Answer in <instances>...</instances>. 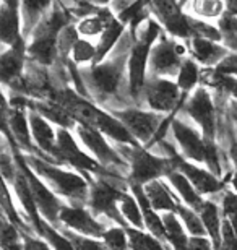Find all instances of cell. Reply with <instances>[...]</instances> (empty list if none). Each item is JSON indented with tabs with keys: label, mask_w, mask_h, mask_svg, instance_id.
Masks as SVG:
<instances>
[{
	"label": "cell",
	"mask_w": 237,
	"mask_h": 250,
	"mask_svg": "<svg viewBox=\"0 0 237 250\" xmlns=\"http://www.w3.org/2000/svg\"><path fill=\"white\" fill-rule=\"evenodd\" d=\"M54 101L60 103L67 111L72 114V117L77 124L86 125L99 130L106 137L112 138L115 143L120 145H132V146H140V143L132 137V133L124 127V124L114 117L110 112L103 111L96 104H93L88 98L82 96L70 86H59L55 88L54 96L50 98Z\"/></svg>",
	"instance_id": "obj_1"
},
{
	"label": "cell",
	"mask_w": 237,
	"mask_h": 250,
	"mask_svg": "<svg viewBox=\"0 0 237 250\" xmlns=\"http://www.w3.org/2000/svg\"><path fill=\"white\" fill-rule=\"evenodd\" d=\"M120 46H122V39L119 42V47H115L103 62L80 67V75L88 96L93 94L98 98H112L119 91L124 75H127V61L132 44L129 47Z\"/></svg>",
	"instance_id": "obj_2"
},
{
	"label": "cell",
	"mask_w": 237,
	"mask_h": 250,
	"mask_svg": "<svg viewBox=\"0 0 237 250\" xmlns=\"http://www.w3.org/2000/svg\"><path fill=\"white\" fill-rule=\"evenodd\" d=\"M189 57L187 44L180 39L169 36L168 33H163L161 38L151 47L148 59V73L156 77L172 78L177 75L184 59Z\"/></svg>",
	"instance_id": "obj_3"
},
{
	"label": "cell",
	"mask_w": 237,
	"mask_h": 250,
	"mask_svg": "<svg viewBox=\"0 0 237 250\" xmlns=\"http://www.w3.org/2000/svg\"><path fill=\"white\" fill-rule=\"evenodd\" d=\"M189 96L180 93L177 83L172 78L156 77L150 75L146 77L143 98L150 111L159 114H177L187 101Z\"/></svg>",
	"instance_id": "obj_4"
},
{
	"label": "cell",
	"mask_w": 237,
	"mask_h": 250,
	"mask_svg": "<svg viewBox=\"0 0 237 250\" xmlns=\"http://www.w3.org/2000/svg\"><path fill=\"white\" fill-rule=\"evenodd\" d=\"M180 111L187 114L198 125L205 140L218 138V109H216V101L211 96L210 88H206L205 84L196 86Z\"/></svg>",
	"instance_id": "obj_5"
},
{
	"label": "cell",
	"mask_w": 237,
	"mask_h": 250,
	"mask_svg": "<svg viewBox=\"0 0 237 250\" xmlns=\"http://www.w3.org/2000/svg\"><path fill=\"white\" fill-rule=\"evenodd\" d=\"M24 158H26L29 166L33 167V171L46 179L47 182H50V186L57 190L59 193H62L72 200H78V202L86 198L88 184L83 177H80L73 172L64 171L62 167L43 161L41 158H36L33 154H29V156L24 154Z\"/></svg>",
	"instance_id": "obj_6"
},
{
	"label": "cell",
	"mask_w": 237,
	"mask_h": 250,
	"mask_svg": "<svg viewBox=\"0 0 237 250\" xmlns=\"http://www.w3.org/2000/svg\"><path fill=\"white\" fill-rule=\"evenodd\" d=\"M127 149V159L130 163V179L132 184L145 186L151 181H156L161 176H168L174 166L169 158L156 156L148 149L132 145H122Z\"/></svg>",
	"instance_id": "obj_7"
},
{
	"label": "cell",
	"mask_w": 237,
	"mask_h": 250,
	"mask_svg": "<svg viewBox=\"0 0 237 250\" xmlns=\"http://www.w3.org/2000/svg\"><path fill=\"white\" fill-rule=\"evenodd\" d=\"M110 114L124 124V127L132 133V137L140 145L146 143L148 146L153 145V140L158 133L161 124L168 116V114L143 111V109L138 107L117 109V111H110Z\"/></svg>",
	"instance_id": "obj_8"
},
{
	"label": "cell",
	"mask_w": 237,
	"mask_h": 250,
	"mask_svg": "<svg viewBox=\"0 0 237 250\" xmlns=\"http://www.w3.org/2000/svg\"><path fill=\"white\" fill-rule=\"evenodd\" d=\"M159 145H163L164 148L169 149L168 158L171 159V163H172L174 169H177V171H180L189 179L190 184L195 187V190L201 195V197H203V195L219 193L224 190L226 182L221 181L219 177H216L213 172L208 171V169H203V167L196 166V164H194L192 161H189V159H185L172 145L166 143L164 140H161Z\"/></svg>",
	"instance_id": "obj_9"
},
{
	"label": "cell",
	"mask_w": 237,
	"mask_h": 250,
	"mask_svg": "<svg viewBox=\"0 0 237 250\" xmlns=\"http://www.w3.org/2000/svg\"><path fill=\"white\" fill-rule=\"evenodd\" d=\"M154 42L143 38H133L127 61V88L129 96L138 103L143 98V88L148 77V59Z\"/></svg>",
	"instance_id": "obj_10"
},
{
	"label": "cell",
	"mask_w": 237,
	"mask_h": 250,
	"mask_svg": "<svg viewBox=\"0 0 237 250\" xmlns=\"http://www.w3.org/2000/svg\"><path fill=\"white\" fill-rule=\"evenodd\" d=\"M13 158H15V163H17L18 169L24 174V177H26L38 209L43 213V216L46 218L47 221L55 223L59 219L60 208H62L59 203V200L55 198V195L50 192L46 186H44L43 181H39L38 174L33 171V167L28 164L24 154L20 153V149H13Z\"/></svg>",
	"instance_id": "obj_11"
},
{
	"label": "cell",
	"mask_w": 237,
	"mask_h": 250,
	"mask_svg": "<svg viewBox=\"0 0 237 250\" xmlns=\"http://www.w3.org/2000/svg\"><path fill=\"white\" fill-rule=\"evenodd\" d=\"M55 159L60 163H67L85 172H104L103 166L78 146L68 128H57V154H55Z\"/></svg>",
	"instance_id": "obj_12"
},
{
	"label": "cell",
	"mask_w": 237,
	"mask_h": 250,
	"mask_svg": "<svg viewBox=\"0 0 237 250\" xmlns=\"http://www.w3.org/2000/svg\"><path fill=\"white\" fill-rule=\"evenodd\" d=\"M171 130H172L180 154L192 163L205 164V138L200 130L179 117L172 119Z\"/></svg>",
	"instance_id": "obj_13"
},
{
	"label": "cell",
	"mask_w": 237,
	"mask_h": 250,
	"mask_svg": "<svg viewBox=\"0 0 237 250\" xmlns=\"http://www.w3.org/2000/svg\"><path fill=\"white\" fill-rule=\"evenodd\" d=\"M24 42L20 0H0V46L13 47Z\"/></svg>",
	"instance_id": "obj_14"
},
{
	"label": "cell",
	"mask_w": 237,
	"mask_h": 250,
	"mask_svg": "<svg viewBox=\"0 0 237 250\" xmlns=\"http://www.w3.org/2000/svg\"><path fill=\"white\" fill-rule=\"evenodd\" d=\"M122 193L124 192L117 186H114L112 182L101 177L98 182L93 184L91 190H89V205L98 213H104L106 216L115 219L120 226L127 228V223H125L124 216H120V211L115 207V203L120 200Z\"/></svg>",
	"instance_id": "obj_15"
},
{
	"label": "cell",
	"mask_w": 237,
	"mask_h": 250,
	"mask_svg": "<svg viewBox=\"0 0 237 250\" xmlns=\"http://www.w3.org/2000/svg\"><path fill=\"white\" fill-rule=\"evenodd\" d=\"M77 130L80 140L83 142V145L86 146L89 151H91L93 158L98 163H103L104 166H122L124 159L120 156L119 151L110 146L108 143V140L104 138V135L99 132V130L86 127V125L77 124Z\"/></svg>",
	"instance_id": "obj_16"
},
{
	"label": "cell",
	"mask_w": 237,
	"mask_h": 250,
	"mask_svg": "<svg viewBox=\"0 0 237 250\" xmlns=\"http://www.w3.org/2000/svg\"><path fill=\"white\" fill-rule=\"evenodd\" d=\"M26 46L28 42L5 47L0 51V84L2 86L12 88L23 77L28 62Z\"/></svg>",
	"instance_id": "obj_17"
},
{
	"label": "cell",
	"mask_w": 237,
	"mask_h": 250,
	"mask_svg": "<svg viewBox=\"0 0 237 250\" xmlns=\"http://www.w3.org/2000/svg\"><path fill=\"white\" fill-rule=\"evenodd\" d=\"M184 42L187 44L189 57L194 59L203 68H215L229 54L228 47H224L221 42L206 38L194 36Z\"/></svg>",
	"instance_id": "obj_18"
},
{
	"label": "cell",
	"mask_w": 237,
	"mask_h": 250,
	"mask_svg": "<svg viewBox=\"0 0 237 250\" xmlns=\"http://www.w3.org/2000/svg\"><path fill=\"white\" fill-rule=\"evenodd\" d=\"M59 219L65 226H68L77 234H82V236L103 237L106 231L103 224L96 221L91 214L80 207H62L59 213Z\"/></svg>",
	"instance_id": "obj_19"
},
{
	"label": "cell",
	"mask_w": 237,
	"mask_h": 250,
	"mask_svg": "<svg viewBox=\"0 0 237 250\" xmlns=\"http://www.w3.org/2000/svg\"><path fill=\"white\" fill-rule=\"evenodd\" d=\"M28 121L36 148L55 159V154H57V130H54L52 124L47 119H44L41 114L34 111H28Z\"/></svg>",
	"instance_id": "obj_20"
},
{
	"label": "cell",
	"mask_w": 237,
	"mask_h": 250,
	"mask_svg": "<svg viewBox=\"0 0 237 250\" xmlns=\"http://www.w3.org/2000/svg\"><path fill=\"white\" fill-rule=\"evenodd\" d=\"M28 111H34L41 114L44 119H47L50 124L59 125V128H75L77 121L72 117L67 109L62 104L54 99H29Z\"/></svg>",
	"instance_id": "obj_21"
},
{
	"label": "cell",
	"mask_w": 237,
	"mask_h": 250,
	"mask_svg": "<svg viewBox=\"0 0 237 250\" xmlns=\"http://www.w3.org/2000/svg\"><path fill=\"white\" fill-rule=\"evenodd\" d=\"M8 125H10V133L13 137V142L18 148H23L26 151H36L38 148L33 142L31 128H29L28 109L10 107Z\"/></svg>",
	"instance_id": "obj_22"
},
{
	"label": "cell",
	"mask_w": 237,
	"mask_h": 250,
	"mask_svg": "<svg viewBox=\"0 0 237 250\" xmlns=\"http://www.w3.org/2000/svg\"><path fill=\"white\" fill-rule=\"evenodd\" d=\"M125 33H127V26H125L122 21H119L117 17H114L110 20L109 24L104 29V33L98 38V42H96V49H98V51H96L94 63L103 62L104 59L114 51L115 46H119L120 39L125 36Z\"/></svg>",
	"instance_id": "obj_23"
},
{
	"label": "cell",
	"mask_w": 237,
	"mask_h": 250,
	"mask_svg": "<svg viewBox=\"0 0 237 250\" xmlns=\"http://www.w3.org/2000/svg\"><path fill=\"white\" fill-rule=\"evenodd\" d=\"M114 17L115 15L112 13V10H110L109 7H103V8H99L98 12L80 18L78 21L75 23L77 24V31H78L80 36L86 38V39L99 38Z\"/></svg>",
	"instance_id": "obj_24"
},
{
	"label": "cell",
	"mask_w": 237,
	"mask_h": 250,
	"mask_svg": "<svg viewBox=\"0 0 237 250\" xmlns=\"http://www.w3.org/2000/svg\"><path fill=\"white\" fill-rule=\"evenodd\" d=\"M55 0H20L22 8V21H23V36L29 38L33 29L38 26L41 18L46 15Z\"/></svg>",
	"instance_id": "obj_25"
},
{
	"label": "cell",
	"mask_w": 237,
	"mask_h": 250,
	"mask_svg": "<svg viewBox=\"0 0 237 250\" xmlns=\"http://www.w3.org/2000/svg\"><path fill=\"white\" fill-rule=\"evenodd\" d=\"M145 193L148 197V202L156 211L164 213H175V207H177V198L169 192V187L161 181H151L143 186Z\"/></svg>",
	"instance_id": "obj_26"
},
{
	"label": "cell",
	"mask_w": 237,
	"mask_h": 250,
	"mask_svg": "<svg viewBox=\"0 0 237 250\" xmlns=\"http://www.w3.org/2000/svg\"><path fill=\"white\" fill-rule=\"evenodd\" d=\"M198 214L206 229V236L213 244V249L218 250L223 246V242H221V224H223V219H221L219 207L216 203L210 202V200H205Z\"/></svg>",
	"instance_id": "obj_27"
},
{
	"label": "cell",
	"mask_w": 237,
	"mask_h": 250,
	"mask_svg": "<svg viewBox=\"0 0 237 250\" xmlns=\"http://www.w3.org/2000/svg\"><path fill=\"white\" fill-rule=\"evenodd\" d=\"M166 177L169 179L171 186L177 190V193L180 195V198L184 200V203L187 205L189 208L195 209V211L198 213L200 208L203 207L205 200L198 192H196L195 187L192 186L189 179L185 177L180 171H177V169H172V171H171Z\"/></svg>",
	"instance_id": "obj_28"
},
{
	"label": "cell",
	"mask_w": 237,
	"mask_h": 250,
	"mask_svg": "<svg viewBox=\"0 0 237 250\" xmlns=\"http://www.w3.org/2000/svg\"><path fill=\"white\" fill-rule=\"evenodd\" d=\"M201 68L192 57H185L180 65L177 75H175V83L184 96H190L192 91L201 84Z\"/></svg>",
	"instance_id": "obj_29"
},
{
	"label": "cell",
	"mask_w": 237,
	"mask_h": 250,
	"mask_svg": "<svg viewBox=\"0 0 237 250\" xmlns=\"http://www.w3.org/2000/svg\"><path fill=\"white\" fill-rule=\"evenodd\" d=\"M185 7L189 8V15L203 21H218L226 13L224 0H189Z\"/></svg>",
	"instance_id": "obj_30"
},
{
	"label": "cell",
	"mask_w": 237,
	"mask_h": 250,
	"mask_svg": "<svg viewBox=\"0 0 237 250\" xmlns=\"http://www.w3.org/2000/svg\"><path fill=\"white\" fill-rule=\"evenodd\" d=\"M164 239L168 241L174 250H187L189 249V236L185 234V229L180 223V219L175 216V213H164Z\"/></svg>",
	"instance_id": "obj_31"
},
{
	"label": "cell",
	"mask_w": 237,
	"mask_h": 250,
	"mask_svg": "<svg viewBox=\"0 0 237 250\" xmlns=\"http://www.w3.org/2000/svg\"><path fill=\"white\" fill-rule=\"evenodd\" d=\"M17 169H18V166H17ZM13 187H15V190H17V195H18L20 202H22V205H23V208L26 209V213L29 214V219L33 221L34 228H36V231H38L43 218L39 216V213H38L36 202H34V198L31 195V188H29V184L26 181V177H24V174L20 171V169L17 171V177H15V181H13Z\"/></svg>",
	"instance_id": "obj_32"
},
{
	"label": "cell",
	"mask_w": 237,
	"mask_h": 250,
	"mask_svg": "<svg viewBox=\"0 0 237 250\" xmlns=\"http://www.w3.org/2000/svg\"><path fill=\"white\" fill-rule=\"evenodd\" d=\"M96 51H98V49H96V44L91 41V39L80 36L77 41L73 42L68 61L77 65V67L93 65L96 61Z\"/></svg>",
	"instance_id": "obj_33"
},
{
	"label": "cell",
	"mask_w": 237,
	"mask_h": 250,
	"mask_svg": "<svg viewBox=\"0 0 237 250\" xmlns=\"http://www.w3.org/2000/svg\"><path fill=\"white\" fill-rule=\"evenodd\" d=\"M221 33V44L228 47L229 52H237V15L226 12L218 21H216Z\"/></svg>",
	"instance_id": "obj_34"
},
{
	"label": "cell",
	"mask_w": 237,
	"mask_h": 250,
	"mask_svg": "<svg viewBox=\"0 0 237 250\" xmlns=\"http://www.w3.org/2000/svg\"><path fill=\"white\" fill-rule=\"evenodd\" d=\"M175 214L180 216V221L184 223L185 229L189 231L190 236L195 237H206V229L201 223L200 214L195 209L189 208L187 205H182L177 200V207H175Z\"/></svg>",
	"instance_id": "obj_35"
},
{
	"label": "cell",
	"mask_w": 237,
	"mask_h": 250,
	"mask_svg": "<svg viewBox=\"0 0 237 250\" xmlns=\"http://www.w3.org/2000/svg\"><path fill=\"white\" fill-rule=\"evenodd\" d=\"M129 236V247L132 250H166L153 234L143 232V229L137 228H125Z\"/></svg>",
	"instance_id": "obj_36"
},
{
	"label": "cell",
	"mask_w": 237,
	"mask_h": 250,
	"mask_svg": "<svg viewBox=\"0 0 237 250\" xmlns=\"http://www.w3.org/2000/svg\"><path fill=\"white\" fill-rule=\"evenodd\" d=\"M120 213L125 221H129L130 224H133L137 229H143L145 228V221H143V213H142V208L137 202V198L133 195H129V193H122L120 197Z\"/></svg>",
	"instance_id": "obj_37"
},
{
	"label": "cell",
	"mask_w": 237,
	"mask_h": 250,
	"mask_svg": "<svg viewBox=\"0 0 237 250\" xmlns=\"http://www.w3.org/2000/svg\"><path fill=\"white\" fill-rule=\"evenodd\" d=\"M38 232L54 247V250H75L73 244L70 242V239L65 236V234H60L55 231V229L52 226H49V223H46L44 219L41 221V224H39Z\"/></svg>",
	"instance_id": "obj_38"
},
{
	"label": "cell",
	"mask_w": 237,
	"mask_h": 250,
	"mask_svg": "<svg viewBox=\"0 0 237 250\" xmlns=\"http://www.w3.org/2000/svg\"><path fill=\"white\" fill-rule=\"evenodd\" d=\"M0 250H23L18 231L2 216H0Z\"/></svg>",
	"instance_id": "obj_39"
},
{
	"label": "cell",
	"mask_w": 237,
	"mask_h": 250,
	"mask_svg": "<svg viewBox=\"0 0 237 250\" xmlns=\"http://www.w3.org/2000/svg\"><path fill=\"white\" fill-rule=\"evenodd\" d=\"M221 213L224 219H228L229 224L237 234V192L234 188H224L221 197Z\"/></svg>",
	"instance_id": "obj_40"
},
{
	"label": "cell",
	"mask_w": 237,
	"mask_h": 250,
	"mask_svg": "<svg viewBox=\"0 0 237 250\" xmlns=\"http://www.w3.org/2000/svg\"><path fill=\"white\" fill-rule=\"evenodd\" d=\"M103 242L109 250H127L129 249V236L125 228H110L103 234Z\"/></svg>",
	"instance_id": "obj_41"
},
{
	"label": "cell",
	"mask_w": 237,
	"mask_h": 250,
	"mask_svg": "<svg viewBox=\"0 0 237 250\" xmlns=\"http://www.w3.org/2000/svg\"><path fill=\"white\" fill-rule=\"evenodd\" d=\"M8 114H10V101L5 96V93L0 89V133L8 140L10 146L13 149H20L13 142V137L10 133V125H8Z\"/></svg>",
	"instance_id": "obj_42"
},
{
	"label": "cell",
	"mask_w": 237,
	"mask_h": 250,
	"mask_svg": "<svg viewBox=\"0 0 237 250\" xmlns=\"http://www.w3.org/2000/svg\"><path fill=\"white\" fill-rule=\"evenodd\" d=\"M65 236L73 244L75 250H109L104 242H99L88 236H82V234H75V232H65Z\"/></svg>",
	"instance_id": "obj_43"
},
{
	"label": "cell",
	"mask_w": 237,
	"mask_h": 250,
	"mask_svg": "<svg viewBox=\"0 0 237 250\" xmlns=\"http://www.w3.org/2000/svg\"><path fill=\"white\" fill-rule=\"evenodd\" d=\"M0 207H2V209L8 218H12L17 224H22V221L18 219V214L12 205V198H10V192L7 188V184H5V177L2 176V172H0Z\"/></svg>",
	"instance_id": "obj_44"
},
{
	"label": "cell",
	"mask_w": 237,
	"mask_h": 250,
	"mask_svg": "<svg viewBox=\"0 0 237 250\" xmlns=\"http://www.w3.org/2000/svg\"><path fill=\"white\" fill-rule=\"evenodd\" d=\"M226 138H228V156L234 166V172L237 174V128L231 121L228 114V124H226Z\"/></svg>",
	"instance_id": "obj_45"
},
{
	"label": "cell",
	"mask_w": 237,
	"mask_h": 250,
	"mask_svg": "<svg viewBox=\"0 0 237 250\" xmlns=\"http://www.w3.org/2000/svg\"><path fill=\"white\" fill-rule=\"evenodd\" d=\"M216 73L237 77V52H229L223 61L213 68Z\"/></svg>",
	"instance_id": "obj_46"
},
{
	"label": "cell",
	"mask_w": 237,
	"mask_h": 250,
	"mask_svg": "<svg viewBox=\"0 0 237 250\" xmlns=\"http://www.w3.org/2000/svg\"><path fill=\"white\" fill-rule=\"evenodd\" d=\"M221 242L226 249L237 250V234L228 219H223V224H221Z\"/></svg>",
	"instance_id": "obj_47"
},
{
	"label": "cell",
	"mask_w": 237,
	"mask_h": 250,
	"mask_svg": "<svg viewBox=\"0 0 237 250\" xmlns=\"http://www.w3.org/2000/svg\"><path fill=\"white\" fill-rule=\"evenodd\" d=\"M187 250H215L213 244L208 237H195L192 236L189 239V249Z\"/></svg>",
	"instance_id": "obj_48"
},
{
	"label": "cell",
	"mask_w": 237,
	"mask_h": 250,
	"mask_svg": "<svg viewBox=\"0 0 237 250\" xmlns=\"http://www.w3.org/2000/svg\"><path fill=\"white\" fill-rule=\"evenodd\" d=\"M23 250H50L46 242L39 241V239H33L29 236H24V246Z\"/></svg>",
	"instance_id": "obj_49"
},
{
	"label": "cell",
	"mask_w": 237,
	"mask_h": 250,
	"mask_svg": "<svg viewBox=\"0 0 237 250\" xmlns=\"http://www.w3.org/2000/svg\"><path fill=\"white\" fill-rule=\"evenodd\" d=\"M187 2H189V0H179V3L182 5V7H185V3H187Z\"/></svg>",
	"instance_id": "obj_50"
}]
</instances>
